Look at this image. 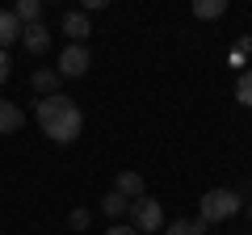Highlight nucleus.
<instances>
[{"label": "nucleus", "instance_id": "obj_1", "mask_svg": "<svg viewBox=\"0 0 252 235\" xmlns=\"http://www.w3.org/2000/svg\"><path fill=\"white\" fill-rule=\"evenodd\" d=\"M38 126H42L46 139H55V143H76L84 130V114L80 105H76L72 97H63V92H55V97H42L38 101Z\"/></svg>", "mask_w": 252, "mask_h": 235}, {"label": "nucleus", "instance_id": "obj_2", "mask_svg": "<svg viewBox=\"0 0 252 235\" xmlns=\"http://www.w3.org/2000/svg\"><path fill=\"white\" fill-rule=\"evenodd\" d=\"M198 210H202V223H223V218H231L235 210H240V193L235 189H210V193H202V202H198Z\"/></svg>", "mask_w": 252, "mask_h": 235}, {"label": "nucleus", "instance_id": "obj_3", "mask_svg": "<svg viewBox=\"0 0 252 235\" xmlns=\"http://www.w3.org/2000/svg\"><path fill=\"white\" fill-rule=\"evenodd\" d=\"M160 223H164V206L156 198H139V202H130V227H135L139 235H152V231H160Z\"/></svg>", "mask_w": 252, "mask_h": 235}, {"label": "nucleus", "instance_id": "obj_4", "mask_svg": "<svg viewBox=\"0 0 252 235\" xmlns=\"http://www.w3.org/2000/svg\"><path fill=\"white\" fill-rule=\"evenodd\" d=\"M89 51H84V46H67V51L59 55V67H55V72L59 76H67V80H80L84 72H89Z\"/></svg>", "mask_w": 252, "mask_h": 235}, {"label": "nucleus", "instance_id": "obj_5", "mask_svg": "<svg viewBox=\"0 0 252 235\" xmlns=\"http://www.w3.org/2000/svg\"><path fill=\"white\" fill-rule=\"evenodd\" d=\"M21 42H26L30 55H46V51H51V29H46L42 21H34V26L21 29Z\"/></svg>", "mask_w": 252, "mask_h": 235}, {"label": "nucleus", "instance_id": "obj_6", "mask_svg": "<svg viewBox=\"0 0 252 235\" xmlns=\"http://www.w3.org/2000/svg\"><path fill=\"white\" fill-rule=\"evenodd\" d=\"M63 34L72 38V46H84V38L93 34V26H89V17H84V13H63Z\"/></svg>", "mask_w": 252, "mask_h": 235}, {"label": "nucleus", "instance_id": "obj_7", "mask_svg": "<svg viewBox=\"0 0 252 235\" xmlns=\"http://www.w3.org/2000/svg\"><path fill=\"white\" fill-rule=\"evenodd\" d=\"M26 126V114H21L13 101H0V135H13V130Z\"/></svg>", "mask_w": 252, "mask_h": 235}, {"label": "nucleus", "instance_id": "obj_8", "mask_svg": "<svg viewBox=\"0 0 252 235\" xmlns=\"http://www.w3.org/2000/svg\"><path fill=\"white\" fill-rule=\"evenodd\" d=\"M118 193H122L126 202H139L143 198V176L139 172H118V185H114Z\"/></svg>", "mask_w": 252, "mask_h": 235}, {"label": "nucleus", "instance_id": "obj_9", "mask_svg": "<svg viewBox=\"0 0 252 235\" xmlns=\"http://www.w3.org/2000/svg\"><path fill=\"white\" fill-rule=\"evenodd\" d=\"M21 21H17V13H0V51H4V46H13L21 38Z\"/></svg>", "mask_w": 252, "mask_h": 235}, {"label": "nucleus", "instance_id": "obj_10", "mask_svg": "<svg viewBox=\"0 0 252 235\" xmlns=\"http://www.w3.org/2000/svg\"><path fill=\"white\" fill-rule=\"evenodd\" d=\"M34 92H42V97H55V92H59V72H55V67H42V72H34Z\"/></svg>", "mask_w": 252, "mask_h": 235}, {"label": "nucleus", "instance_id": "obj_11", "mask_svg": "<svg viewBox=\"0 0 252 235\" xmlns=\"http://www.w3.org/2000/svg\"><path fill=\"white\" fill-rule=\"evenodd\" d=\"M227 13V0H193V17L198 21H215Z\"/></svg>", "mask_w": 252, "mask_h": 235}, {"label": "nucleus", "instance_id": "obj_12", "mask_svg": "<svg viewBox=\"0 0 252 235\" xmlns=\"http://www.w3.org/2000/svg\"><path fill=\"white\" fill-rule=\"evenodd\" d=\"M101 210H105L109 218H122V214H130V202H126L118 189H109L105 198H101Z\"/></svg>", "mask_w": 252, "mask_h": 235}, {"label": "nucleus", "instance_id": "obj_13", "mask_svg": "<svg viewBox=\"0 0 252 235\" xmlns=\"http://www.w3.org/2000/svg\"><path fill=\"white\" fill-rule=\"evenodd\" d=\"M13 13H17L21 26H34V21H42V4H38V0H21Z\"/></svg>", "mask_w": 252, "mask_h": 235}, {"label": "nucleus", "instance_id": "obj_14", "mask_svg": "<svg viewBox=\"0 0 252 235\" xmlns=\"http://www.w3.org/2000/svg\"><path fill=\"white\" fill-rule=\"evenodd\" d=\"M164 235H206V223H185V218H181V223H168L164 227Z\"/></svg>", "mask_w": 252, "mask_h": 235}, {"label": "nucleus", "instance_id": "obj_15", "mask_svg": "<svg viewBox=\"0 0 252 235\" xmlns=\"http://www.w3.org/2000/svg\"><path fill=\"white\" fill-rule=\"evenodd\" d=\"M235 101L240 105H252V67L240 72V80H235Z\"/></svg>", "mask_w": 252, "mask_h": 235}, {"label": "nucleus", "instance_id": "obj_16", "mask_svg": "<svg viewBox=\"0 0 252 235\" xmlns=\"http://www.w3.org/2000/svg\"><path fill=\"white\" fill-rule=\"evenodd\" d=\"M67 223H72L76 231H84V227H89V210H72V218H67Z\"/></svg>", "mask_w": 252, "mask_h": 235}, {"label": "nucleus", "instance_id": "obj_17", "mask_svg": "<svg viewBox=\"0 0 252 235\" xmlns=\"http://www.w3.org/2000/svg\"><path fill=\"white\" fill-rule=\"evenodd\" d=\"M9 67H13V63H9V51H0V84L9 80Z\"/></svg>", "mask_w": 252, "mask_h": 235}, {"label": "nucleus", "instance_id": "obj_18", "mask_svg": "<svg viewBox=\"0 0 252 235\" xmlns=\"http://www.w3.org/2000/svg\"><path fill=\"white\" fill-rule=\"evenodd\" d=\"M105 235H139V231H135V227H109Z\"/></svg>", "mask_w": 252, "mask_h": 235}, {"label": "nucleus", "instance_id": "obj_19", "mask_svg": "<svg viewBox=\"0 0 252 235\" xmlns=\"http://www.w3.org/2000/svg\"><path fill=\"white\" fill-rule=\"evenodd\" d=\"M248 218H252V206H248Z\"/></svg>", "mask_w": 252, "mask_h": 235}]
</instances>
